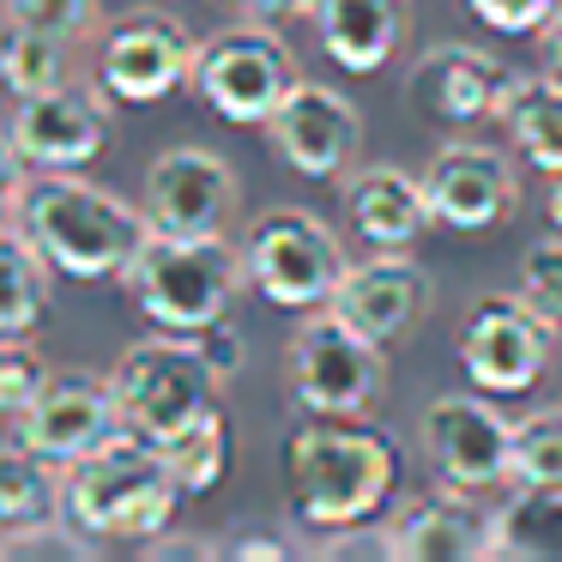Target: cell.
Segmentation results:
<instances>
[{
    "label": "cell",
    "mask_w": 562,
    "mask_h": 562,
    "mask_svg": "<svg viewBox=\"0 0 562 562\" xmlns=\"http://www.w3.org/2000/svg\"><path fill=\"white\" fill-rule=\"evenodd\" d=\"M7 231H19L61 279L103 284L127 279L134 255L146 248L151 218L115 200L110 188L67 170H43L31 182L7 188Z\"/></svg>",
    "instance_id": "1"
},
{
    "label": "cell",
    "mask_w": 562,
    "mask_h": 562,
    "mask_svg": "<svg viewBox=\"0 0 562 562\" xmlns=\"http://www.w3.org/2000/svg\"><path fill=\"white\" fill-rule=\"evenodd\" d=\"M465 557H496V514L472 508L465 490H436L417 496L393 520V562H465Z\"/></svg>",
    "instance_id": "20"
},
{
    "label": "cell",
    "mask_w": 562,
    "mask_h": 562,
    "mask_svg": "<svg viewBox=\"0 0 562 562\" xmlns=\"http://www.w3.org/2000/svg\"><path fill=\"white\" fill-rule=\"evenodd\" d=\"M460 7L484 31H502V37H538V31L557 19L562 0H460Z\"/></svg>",
    "instance_id": "32"
},
{
    "label": "cell",
    "mask_w": 562,
    "mask_h": 562,
    "mask_svg": "<svg viewBox=\"0 0 562 562\" xmlns=\"http://www.w3.org/2000/svg\"><path fill=\"white\" fill-rule=\"evenodd\" d=\"M7 19H13V25H37V31H55V37L79 43L91 25H98V0H7Z\"/></svg>",
    "instance_id": "31"
},
{
    "label": "cell",
    "mask_w": 562,
    "mask_h": 562,
    "mask_svg": "<svg viewBox=\"0 0 562 562\" xmlns=\"http://www.w3.org/2000/svg\"><path fill=\"white\" fill-rule=\"evenodd\" d=\"M538 49H544V74H557V79H562V7H557V19H550V25L538 31Z\"/></svg>",
    "instance_id": "38"
},
{
    "label": "cell",
    "mask_w": 562,
    "mask_h": 562,
    "mask_svg": "<svg viewBox=\"0 0 562 562\" xmlns=\"http://www.w3.org/2000/svg\"><path fill=\"white\" fill-rule=\"evenodd\" d=\"M272 151L291 164L308 182H345L357 170V151H363V115L345 91L315 86V79H296L284 91V103L267 122Z\"/></svg>",
    "instance_id": "12"
},
{
    "label": "cell",
    "mask_w": 562,
    "mask_h": 562,
    "mask_svg": "<svg viewBox=\"0 0 562 562\" xmlns=\"http://www.w3.org/2000/svg\"><path fill=\"white\" fill-rule=\"evenodd\" d=\"M115 405H122V429L146 441H170L182 424H194L212 400H218V369L200 357L194 333H151V339L127 345L122 363L110 369Z\"/></svg>",
    "instance_id": "5"
},
{
    "label": "cell",
    "mask_w": 562,
    "mask_h": 562,
    "mask_svg": "<svg viewBox=\"0 0 562 562\" xmlns=\"http://www.w3.org/2000/svg\"><path fill=\"white\" fill-rule=\"evenodd\" d=\"M67 49H74V43L55 37V31L13 25V19H7V43H0V74H7L13 98H31V91L67 86Z\"/></svg>",
    "instance_id": "27"
},
{
    "label": "cell",
    "mask_w": 562,
    "mask_h": 562,
    "mask_svg": "<svg viewBox=\"0 0 562 562\" xmlns=\"http://www.w3.org/2000/svg\"><path fill=\"white\" fill-rule=\"evenodd\" d=\"M327 308L345 315L357 333H369L375 345H400L429 308V272L405 248H375L369 260L345 267V279H339Z\"/></svg>",
    "instance_id": "18"
},
{
    "label": "cell",
    "mask_w": 562,
    "mask_h": 562,
    "mask_svg": "<svg viewBox=\"0 0 562 562\" xmlns=\"http://www.w3.org/2000/svg\"><path fill=\"white\" fill-rule=\"evenodd\" d=\"M544 212H550V224L562 231V176H550V194H544Z\"/></svg>",
    "instance_id": "40"
},
{
    "label": "cell",
    "mask_w": 562,
    "mask_h": 562,
    "mask_svg": "<svg viewBox=\"0 0 562 562\" xmlns=\"http://www.w3.org/2000/svg\"><path fill=\"white\" fill-rule=\"evenodd\" d=\"M345 218L369 248H412L436 224V212H429L424 176L400 164H363L345 176Z\"/></svg>",
    "instance_id": "21"
},
{
    "label": "cell",
    "mask_w": 562,
    "mask_h": 562,
    "mask_svg": "<svg viewBox=\"0 0 562 562\" xmlns=\"http://www.w3.org/2000/svg\"><path fill=\"white\" fill-rule=\"evenodd\" d=\"M520 296H532L550 321H562V231L550 243H532L520 260Z\"/></svg>",
    "instance_id": "33"
},
{
    "label": "cell",
    "mask_w": 562,
    "mask_h": 562,
    "mask_svg": "<svg viewBox=\"0 0 562 562\" xmlns=\"http://www.w3.org/2000/svg\"><path fill=\"white\" fill-rule=\"evenodd\" d=\"M424 453L441 472V484L484 496L514 484V424L490 405V393H436L424 405Z\"/></svg>",
    "instance_id": "10"
},
{
    "label": "cell",
    "mask_w": 562,
    "mask_h": 562,
    "mask_svg": "<svg viewBox=\"0 0 562 562\" xmlns=\"http://www.w3.org/2000/svg\"><path fill=\"white\" fill-rule=\"evenodd\" d=\"M139 550H146V557H212V550H218V544H200V538H146V544H139Z\"/></svg>",
    "instance_id": "37"
},
{
    "label": "cell",
    "mask_w": 562,
    "mask_h": 562,
    "mask_svg": "<svg viewBox=\"0 0 562 562\" xmlns=\"http://www.w3.org/2000/svg\"><path fill=\"white\" fill-rule=\"evenodd\" d=\"M49 375H55V369L43 363L25 339H7V345H0V412L19 417L43 387H49Z\"/></svg>",
    "instance_id": "30"
},
{
    "label": "cell",
    "mask_w": 562,
    "mask_h": 562,
    "mask_svg": "<svg viewBox=\"0 0 562 562\" xmlns=\"http://www.w3.org/2000/svg\"><path fill=\"white\" fill-rule=\"evenodd\" d=\"M308 19H315L321 55L339 74L363 79L400 55L405 31H412V0H315Z\"/></svg>",
    "instance_id": "19"
},
{
    "label": "cell",
    "mask_w": 562,
    "mask_h": 562,
    "mask_svg": "<svg viewBox=\"0 0 562 562\" xmlns=\"http://www.w3.org/2000/svg\"><path fill=\"white\" fill-rule=\"evenodd\" d=\"M502 127H508L514 151L538 176H562V79L557 74L514 79L508 103H502Z\"/></svg>",
    "instance_id": "22"
},
{
    "label": "cell",
    "mask_w": 562,
    "mask_h": 562,
    "mask_svg": "<svg viewBox=\"0 0 562 562\" xmlns=\"http://www.w3.org/2000/svg\"><path fill=\"white\" fill-rule=\"evenodd\" d=\"M243 279L248 267L224 236H176V231H151L134 267H127V291H134L139 315L164 333H200L212 321H224Z\"/></svg>",
    "instance_id": "4"
},
{
    "label": "cell",
    "mask_w": 562,
    "mask_h": 562,
    "mask_svg": "<svg viewBox=\"0 0 562 562\" xmlns=\"http://www.w3.org/2000/svg\"><path fill=\"white\" fill-rule=\"evenodd\" d=\"M7 146L31 164V170H79L110 146V110L98 91L86 86H49L19 98Z\"/></svg>",
    "instance_id": "15"
},
{
    "label": "cell",
    "mask_w": 562,
    "mask_h": 562,
    "mask_svg": "<svg viewBox=\"0 0 562 562\" xmlns=\"http://www.w3.org/2000/svg\"><path fill=\"white\" fill-rule=\"evenodd\" d=\"M194 345H200V357H206V363L218 369V381H231L236 369H243V357H248L243 333H236L231 321H212V327H200V333H194Z\"/></svg>",
    "instance_id": "35"
},
{
    "label": "cell",
    "mask_w": 562,
    "mask_h": 562,
    "mask_svg": "<svg viewBox=\"0 0 562 562\" xmlns=\"http://www.w3.org/2000/svg\"><path fill=\"white\" fill-rule=\"evenodd\" d=\"M236 212V170L206 146H170L146 170V218L176 236H224Z\"/></svg>",
    "instance_id": "17"
},
{
    "label": "cell",
    "mask_w": 562,
    "mask_h": 562,
    "mask_svg": "<svg viewBox=\"0 0 562 562\" xmlns=\"http://www.w3.org/2000/svg\"><path fill=\"white\" fill-rule=\"evenodd\" d=\"M557 351V321L532 303V296H477L465 308L460 327V369L472 387H484L490 400L526 393L550 369Z\"/></svg>",
    "instance_id": "9"
},
{
    "label": "cell",
    "mask_w": 562,
    "mask_h": 562,
    "mask_svg": "<svg viewBox=\"0 0 562 562\" xmlns=\"http://www.w3.org/2000/svg\"><path fill=\"white\" fill-rule=\"evenodd\" d=\"M243 267H248V284H255L272 308L308 315V308L333 303V291H339V279H345L351 260H345L339 236H333L315 212L272 206V212H260V218L248 224Z\"/></svg>",
    "instance_id": "6"
},
{
    "label": "cell",
    "mask_w": 562,
    "mask_h": 562,
    "mask_svg": "<svg viewBox=\"0 0 562 562\" xmlns=\"http://www.w3.org/2000/svg\"><path fill=\"white\" fill-rule=\"evenodd\" d=\"M158 448H164V460H170L182 496H206V490H218L224 472H231L236 429H231V417H224L218 405H206L194 424H182L170 441H158Z\"/></svg>",
    "instance_id": "25"
},
{
    "label": "cell",
    "mask_w": 562,
    "mask_h": 562,
    "mask_svg": "<svg viewBox=\"0 0 562 562\" xmlns=\"http://www.w3.org/2000/svg\"><path fill=\"white\" fill-rule=\"evenodd\" d=\"M496 557L562 562V484H514L496 508Z\"/></svg>",
    "instance_id": "24"
},
{
    "label": "cell",
    "mask_w": 562,
    "mask_h": 562,
    "mask_svg": "<svg viewBox=\"0 0 562 562\" xmlns=\"http://www.w3.org/2000/svg\"><path fill=\"white\" fill-rule=\"evenodd\" d=\"M103 538H91L86 526L61 520H43V526H19V532H0V562H91Z\"/></svg>",
    "instance_id": "28"
},
{
    "label": "cell",
    "mask_w": 562,
    "mask_h": 562,
    "mask_svg": "<svg viewBox=\"0 0 562 562\" xmlns=\"http://www.w3.org/2000/svg\"><path fill=\"white\" fill-rule=\"evenodd\" d=\"M55 267L25 243L19 231H7V308H0V333L7 339H31L55 308Z\"/></svg>",
    "instance_id": "26"
},
{
    "label": "cell",
    "mask_w": 562,
    "mask_h": 562,
    "mask_svg": "<svg viewBox=\"0 0 562 562\" xmlns=\"http://www.w3.org/2000/svg\"><path fill=\"white\" fill-rule=\"evenodd\" d=\"M236 19H260V25H279V19H296V13H308L315 0H224Z\"/></svg>",
    "instance_id": "36"
},
{
    "label": "cell",
    "mask_w": 562,
    "mask_h": 562,
    "mask_svg": "<svg viewBox=\"0 0 562 562\" xmlns=\"http://www.w3.org/2000/svg\"><path fill=\"white\" fill-rule=\"evenodd\" d=\"M61 514H67V477H55V460H43L37 448L7 436V448H0V532L61 520Z\"/></svg>",
    "instance_id": "23"
},
{
    "label": "cell",
    "mask_w": 562,
    "mask_h": 562,
    "mask_svg": "<svg viewBox=\"0 0 562 562\" xmlns=\"http://www.w3.org/2000/svg\"><path fill=\"white\" fill-rule=\"evenodd\" d=\"M296 55L279 31H267L260 19H243L231 31H212L194 49V79L188 86L200 91L212 115L236 127H267L272 110L284 103V91L296 86Z\"/></svg>",
    "instance_id": "7"
},
{
    "label": "cell",
    "mask_w": 562,
    "mask_h": 562,
    "mask_svg": "<svg viewBox=\"0 0 562 562\" xmlns=\"http://www.w3.org/2000/svg\"><path fill=\"white\" fill-rule=\"evenodd\" d=\"M514 67L502 55L477 49V43H436L412 61V79H405V98L424 122H484V115H502L514 91Z\"/></svg>",
    "instance_id": "14"
},
{
    "label": "cell",
    "mask_w": 562,
    "mask_h": 562,
    "mask_svg": "<svg viewBox=\"0 0 562 562\" xmlns=\"http://www.w3.org/2000/svg\"><path fill=\"white\" fill-rule=\"evenodd\" d=\"M176 496H182V484H176L164 448L134 429H122L103 448H91L86 460L67 465V520L86 526L91 538L146 544V538L170 532Z\"/></svg>",
    "instance_id": "3"
},
{
    "label": "cell",
    "mask_w": 562,
    "mask_h": 562,
    "mask_svg": "<svg viewBox=\"0 0 562 562\" xmlns=\"http://www.w3.org/2000/svg\"><path fill=\"white\" fill-rule=\"evenodd\" d=\"M315 557H327V562L381 557V562H387V557H393V526H369V520H357V526H333V532H321Z\"/></svg>",
    "instance_id": "34"
},
{
    "label": "cell",
    "mask_w": 562,
    "mask_h": 562,
    "mask_svg": "<svg viewBox=\"0 0 562 562\" xmlns=\"http://www.w3.org/2000/svg\"><path fill=\"white\" fill-rule=\"evenodd\" d=\"M194 49L200 43L176 13H127L98 43V86L122 103H164L194 79Z\"/></svg>",
    "instance_id": "11"
},
{
    "label": "cell",
    "mask_w": 562,
    "mask_h": 562,
    "mask_svg": "<svg viewBox=\"0 0 562 562\" xmlns=\"http://www.w3.org/2000/svg\"><path fill=\"white\" fill-rule=\"evenodd\" d=\"M400 484V453L381 429L351 424V417H321V424L296 429L284 448V490H291V514L315 532L333 526L375 520V508Z\"/></svg>",
    "instance_id": "2"
},
{
    "label": "cell",
    "mask_w": 562,
    "mask_h": 562,
    "mask_svg": "<svg viewBox=\"0 0 562 562\" xmlns=\"http://www.w3.org/2000/svg\"><path fill=\"white\" fill-rule=\"evenodd\" d=\"M231 550V557H291V544H284V538H236V544H224Z\"/></svg>",
    "instance_id": "39"
},
{
    "label": "cell",
    "mask_w": 562,
    "mask_h": 562,
    "mask_svg": "<svg viewBox=\"0 0 562 562\" xmlns=\"http://www.w3.org/2000/svg\"><path fill=\"white\" fill-rule=\"evenodd\" d=\"M13 436L25 448H37L43 460L74 465L110 436H122V405H115L110 381L91 375V369H55L49 387L13 417Z\"/></svg>",
    "instance_id": "13"
},
{
    "label": "cell",
    "mask_w": 562,
    "mask_h": 562,
    "mask_svg": "<svg viewBox=\"0 0 562 562\" xmlns=\"http://www.w3.org/2000/svg\"><path fill=\"white\" fill-rule=\"evenodd\" d=\"M514 484H562V405L514 424Z\"/></svg>",
    "instance_id": "29"
},
{
    "label": "cell",
    "mask_w": 562,
    "mask_h": 562,
    "mask_svg": "<svg viewBox=\"0 0 562 562\" xmlns=\"http://www.w3.org/2000/svg\"><path fill=\"white\" fill-rule=\"evenodd\" d=\"M381 351L369 333H357L345 315H315L291 333V351H284V369H291V393L303 412L315 417H363L369 405L381 400Z\"/></svg>",
    "instance_id": "8"
},
{
    "label": "cell",
    "mask_w": 562,
    "mask_h": 562,
    "mask_svg": "<svg viewBox=\"0 0 562 562\" xmlns=\"http://www.w3.org/2000/svg\"><path fill=\"white\" fill-rule=\"evenodd\" d=\"M424 194L436 224L477 236V231H496L520 206V176L502 151L477 146V139H453L424 164Z\"/></svg>",
    "instance_id": "16"
}]
</instances>
